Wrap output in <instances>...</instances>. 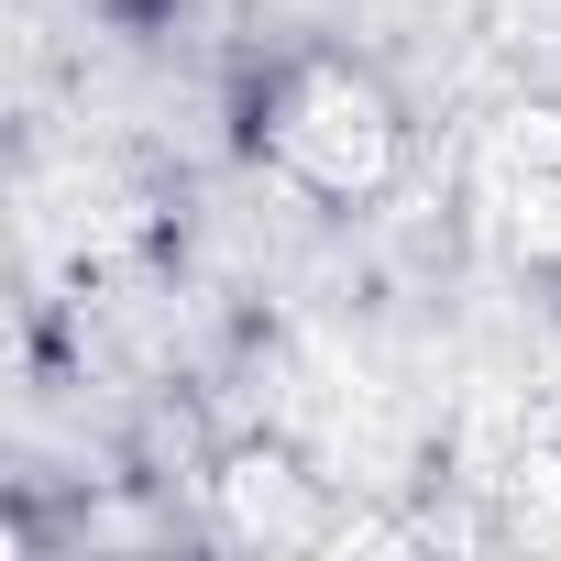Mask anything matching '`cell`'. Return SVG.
Instances as JSON below:
<instances>
[{"label":"cell","instance_id":"6da1fadb","mask_svg":"<svg viewBox=\"0 0 561 561\" xmlns=\"http://www.w3.org/2000/svg\"><path fill=\"white\" fill-rule=\"evenodd\" d=\"M253 154L287 176L298 198H386L397 165H408V111L375 67L353 56H287L264 89H253Z\"/></svg>","mask_w":561,"mask_h":561}]
</instances>
